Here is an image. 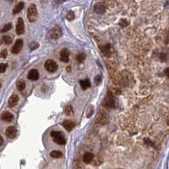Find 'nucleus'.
<instances>
[{
	"label": "nucleus",
	"instance_id": "obj_1",
	"mask_svg": "<svg viewBox=\"0 0 169 169\" xmlns=\"http://www.w3.org/2000/svg\"><path fill=\"white\" fill-rule=\"evenodd\" d=\"M51 137L53 141L57 145H64L66 143V139L64 138L63 133H61L60 131H53L51 133Z\"/></svg>",
	"mask_w": 169,
	"mask_h": 169
},
{
	"label": "nucleus",
	"instance_id": "obj_2",
	"mask_svg": "<svg viewBox=\"0 0 169 169\" xmlns=\"http://www.w3.org/2000/svg\"><path fill=\"white\" fill-rule=\"evenodd\" d=\"M37 18V9L35 4H31L27 9V19L30 22H34Z\"/></svg>",
	"mask_w": 169,
	"mask_h": 169
},
{
	"label": "nucleus",
	"instance_id": "obj_3",
	"mask_svg": "<svg viewBox=\"0 0 169 169\" xmlns=\"http://www.w3.org/2000/svg\"><path fill=\"white\" fill-rule=\"evenodd\" d=\"M44 67L46 71L50 72V73H53L57 69V64L55 61H53L52 59L46 60L44 63Z\"/></svg>",
	"mask_w": 169,
	"mask_h": 169
},
{
	"label": "nucleus",
	"instance_id": "obj_4",
	"mask_svg": "<svg viewBox=\"0 0 169 169\" xmlns=\"http://www.w3.org/2000/svg\"><path fill=\"white\" fill-rule=\"evenodd\" d=\"M49 35L52 39H59L62 36V30H61V28L59 26H56L50 30Z\"/></svg>",
	"mask_w": 169,
	"mask_h": 169
},
{
	"label": "nucleus",
	"instance_id": "obj_5",
	"mask_svg": "<svg viewBox=\"0 0 169 169\" xmlns=\"http://www.w3.org/2000/svg\"><path fill=\"white\" fill-rule=\"evenodd\" d=\"M104 106L108 107V108H113V107L116 106V101L113 98V95L109 92V95H107V100L104 102Z\"/></svg>",
	"mask_w": 169,
	"mask_h": 169
},
{
	"label": "nucleus",
	"instance_id": "obj_6",
	"mask_svg": "<svg viewBox=\"0 0 169 169\" xmlns=\"http://www.w3.org/2000/svg\"><path fill=\"white\" fill-rule=\"evenodd\" d=\"M22 46H23V41L21 40V39H18V40H16V42H14V44L11 49L12 53H14V54L19 53L20 52L21 48H22Z\"/></svg>",
	"mask_w": 169,
	"mask_h": 169
},
{
	"label": "nucleus",
	"instance_id": "obj_7",
	"mask_svg": "<svg viewBox=\"0 0 169 169\" xmlns=\"http://www.w3.org/2000/svg\"><path fill=\"white\" fill-rule=\"evenodd\" d=\"M25 32V25L22 18H19L16 24V33L17 35H22Z\"/></svg>",
	"mask_w": 169,
	"mask_h": 169
},
{
	"label": "nucleus",
	"instance_id": "obj_8",
	"mask_svg": "<svg viewBox=\"0 0 169 169\" xmlns=\"http://www.w3.org/2000/svg\"><path fill=\"white\" fill-rule=\"evenodd\" d=\"M5 135L6 136L8 137L9 139H14L15 138V136L17 135V130L16 129L13 127V126H10L9 127L8 129H6V132H5Z\"/></svg>",
	"mask_w": 169,
	"mask_h": 169
},
{
	"label": "nucleus",
	"instance_id": "obj_9",
	"mask_svg": "<svg viewBox=\"0 0 169 169\" xmlns=\"http://www.w3.org/2000/svg\"><path fill=\"white\" fill-rule=\"evenodd\" d=\"M69 52L67 48H63L62 51L60 52V60L63 61L64 63H67L69 61Z\"/></svg>",
	"mask_w": 169,
	"mask_h": 169
},
{
	"label": "nucleus",
	"instance_id": "obj_10",
	"mask_svg": "<svg viewBox=\"0 0 169 169\" xmlns=\"http://www.w3.org/2000/svg\"><path fill=\"white\" fill-rule=\"evenodd\" d=\"M18 102H19V96L16 94H14L9 97L8 101V105L9 107H14V106H16Z\"/></svg>",
	"mask_w": 169,
	"mask_h": 169
},
{
	"label": "nucleus",
	"instance_id": "obj_11",
	"mask_svg": "<svg viewBox=\"0 0 169 169\" xmlns=\"http://www.w3.org/2000/svg\"><path fill=\"white\" fill-rule=\"evenodd\" d=\"M94 159H95V156L91 152H86L83 156V161L85 163H87V164L91 163L92 161H94Z\"/></svg>",
	"mask_w": 169,
	"mask_h": 169
},
{
	"label": "nucleus",
	"instance_id": "obj_12",
	"mask_svg": "<svg viewBox=\"0 0 169 169\" xmlns=\"http://www.w3.org/2000/svg\"><path fill=\"white\" fill-rule=\"evenodd\" d=\"M39 78V73L37 69H31L28 73V79L31 80H37Z\"/></svg>",
	"mask_w": 169,
	"mask_h": 169
},
{
	"label": "nucleus",
	"instance_id": "obj_13",
	"mask_svg": "<svg viewBox=\"0 0 169 169\" xmlns=\"http://www.w3.org/2000/svg\"><path fill=\"white\" fill-rule=\"evenodd\" d=\"M1 118H2V119L3 121H5V122H11L14 119V117H13L12 113H10L9 112H7V111L2 113Z\"/></svg>",
	"mask_w": 169,
	"mask_h": 169
},
{
	"label": "nucleus",
	"instance_id": "obj_14",
	"mask_svg": "<svg viewBox=\"0 0 169 169\" xmlns=\"http://www.w3.org/2000/svg\"><path fill=\"white\" fill-rule=\"evenodd\" d=\"M63 128L66 129L68 131H71L72 129L74 128V122H72L70 120H65L63 123Z\"/></svg>",
	"mask_w": 169,
	"mask_h": 169
},
{
	"label": "nucleus",
	"instance_id": "obj_15",
	"mask_svg": "<svg viewBox=\"0 0 169 169\" xmlns=\"http://www.w3.org/2000/svg\"><path fill=\"white\" fill-rule=\"evenodd\" d=\"M24 3L23 2H20V3H18L14 7V9H13V14H19L21 10L23 9L24 8Z\"/></svg>",
	"mask_w": 169,
	"mask_h": 169
},
{
	"label": "nucleus",
	"instance_id": "obj_16",
	"mask_svg": "<svg viewBox=\"0 0 169 169\" xmlns=\"http://www.w3.org/2000/svg\"><path fill=\"white\" fill-rule=\"evenodd\" d=\"M80 85L81 86V88L83 90H86L87 88H89L91 86V82H90L89 80H80Z\"/></svg>",
	"mask_w": 169,
	"mask_h": 169
},
{
	"label": "nucleus",
	"instance_id": "obj_17",
	"mask_svg": "<svg viewBox=\"0 0 169 169\" xmlns=\"http://www.w3.org/2000/svg\"><path fill=\"white\" fill-rule=\"evenodd\" d=\"M16 86H17V89L19 90V91H22L23 90L26 88V82H25L23 80H18L17 83H16Z\"/></svg>",
	"mask_w": 169,
	"mask_h": 169
},
{
	"label": "nucleus",
	"instance_id": "obj_18",
	"mask_svg": "<svg viewBox=\"0 0 169 169\" xmlns=\"http://www.w3.org/2000/svg\"><path fill=\"white\" fill-rule=\"evenodd\" d=\"M64 113H65L66 115H68V116H71V115H73L74 113V108H73V107L69 105V106H67L65 107V110H64Z\"/></svg>",
	"mask_w": 169,
	"mask_h": 169
},
{
	"label": "nucleus",
	"instance_id": "obj_19",
	"mask_svg": "<svg viewBox=\"0 0 169 169\" xmlns=\"http://www.w3.org/2000/svg\"><path fill=\"white\" fill-rule=\"evenodd\" d=\"M50 156L53 158H60L63 156V154L60 151H59V150H53V151L50 153Z\"/></svg>",
	"mask_w": 169,
	"mask_h": 169
},
{
	"label": "nucleus",
	"instance_id": "obj_20",
	"mask_svg": "<svg viewBox=\"0 0 169 169\" xmlns=\"http://www.w3.org/2000/svg\"><path fill=\"white\" fill-rule=\"evenodd\" d=\"M3 43H5L6 45H9L10 43L12 42V39H11V37H9V36L5 35V36H3Z\"/></svg>",
	"mask_w": 169,
	"mask_h": 169
},
{
	"label": "nucleus",
	"instance_id": "obj_21",
	"mask_svg": "<svg viewBox=\"0 0 169 169\" xmlns=\"http://www.w3.org/2000/svg\"><path fill=\"white\" fill-rule=\"evenodd\" d=\"M85 55L84 53H79L76 56V60L78 63H82L83 61H85Z\"/></svg>",
	"mask_w": 169,
	"mask_h": 169
},
{
	"label": "nucleus",
	"instance_id": "obj_22",
	"mask_svg": "<svg viewBox=\"0 0 169 169\" xmlns=\"http://www.w3.org/2000/svg\"><path fill=\"white\" fill-rule=\"evenodd\" d=\"M74 13L72 11V10H69V12L67 13V15H66V18H67V20H69V21H72L74 19Z\"/></svg>",
	"mask_w": 169,
	"mask_h": 169
},
{
	"label": "nucleus",
	"instance_id": "obj_23",
	"mask_svg": "<svg viewBox=\"0 0 169 169\" xmlns=\"http://www.w3.org/2000/svg\"><path fill=\"white\" fill-rule=\"evenodd\" d=\"M11 27H12V25L10 24V23H8V24H6V25H4L3 26V27L2 28V30H1V32H7V31H9L10 29H11Z\"/></svg>",
	"mask_w": 169,
	"mask_h": 169
},
{
	"label": "nucleus",
	"instance_id": "obj_24",
	"mask_svg": "<svg viewBox=\"0 0 169 169\" xmlns=\"http://www.w3.org/2000/svg\"><path fill=\"white\" fill-rule=\"evenodd\" d=\"M7 67H8V64H7V63H0V72H1V73H3V72L6 70Z\"/></svg>",
	"mask_w": 169,
	"mask_h": 169
},
{
	"label": "nucleus",
	"instance_id": "obj_25",
	"mask_svg": "<svg viewBox=\"0 0 169 169\" xmlns=\"http://www.w3.org/2000/svg\"><path fill=\"white\" fill-rule=\"evenodd\" d=\"M96 11L97 12L98 14H102L105 11V8L103 6H96Z\"/></svg>",
	"mask_w": 169,
	"mask_h": 169
},
{
	"label": "nucleus",
	"instance_id": "obj_26",
	"mask_svg": "<svg viewBox=\"0 0 169 169\" xmlns=\"http://www.w3.org/2000/svg\"><path fill=\"white\" fill-rule=\"evenodd\" d=\"M7 56H8V51H7V49L2 50L1 53H0V57H1L2 59H6Z\"/></svg>",
	"mask_w": 169,
	"mask_h": 169
},
{
	"label": "nucleus",
	"instance_id": "obj_27",
	"mask_svg": "<svg viewBox=\"0 0 169 169\" xmlns=\"http://www.w3.org/2000/svg\"><path fill=\"white\" fill-rule=\"evenodd\" d=\"M94 80H95L96 85H99L101 83V81H102V77H101L100 75H96L94 78Z\"/></svg>",
	"mask_w": 169,
	"mask_h": 169
},
{
	"label": "nucleus",
	"instance_id": "obj_28",
	"mask_svg": "<svg viewBox=\"0 0 169 169\" xmlns=\"http://www.w3.org/2000/svg\"><path fill=\"white\" fill-rule=\"evenodd\" d=\"M109 46H110V45H109V44H107L105 46H103V48H101V50H102V51L103 53H105L106 51H107V50L109 49Z\"/></svg>",
	"mask_w": 169,
	"mask_h": 169
},
{
	"label": "nucleus",
	"instance_id": "obj_29",
	"mask_svg": "<svg viewBox=\"0 0 169 169\" xmlns=\"http://www.w3.org/2000/svg\"><path fill=\"white\" fill-rule=\"evenodd\" d=\"M165 74H166L167 77H169V68H167V69H165Z\"/></svg>",
	"mask_w": 169,
	"mask_h": 169
},
{
	"label": "nucleus",
	"instance_id": "obj_30",
	"mask_svg": "<svg viewBox=\"0 0 169 169\" xmlns=\"http://www.w3.org/2000/svg\"><path fill=\"white\" fill-rule=\"evenodd\" d=\"M0 139H1V142H0V146H2V145H3V137L0 138Z\"/></svg>",
	"mask_w": 169,
	"mask_h": 169
},
{
	"label": "nucleus",
	"instance_id": "obj_31",
	"mask_svg": "<svg viewBox=\"0 0 169 169\" xmlns=\"http://www.w3.org/2000/svg\"><path fill=\"white\" fill-rule=\"evenodd\" d=\"M70 68H71L70 66H69V67H67V69H66V70H67V71H69H69L71 70V69H70Z\"/></svg>",
	"mask_w": 169,
	"mask_h": 169
},
{
	"label": "nucleus",
	"instance_id": "obj_32",
	"mask_svg": "<svg viewBox=\"0 0 169 169\" xmlns=\"http://www.w3.org/2000/svg\"><path fill=\"white\" fill-rule=\"evenodd\" d=\"M167 124L169 125V120H168V122H167Z\"/></svg>",
	"mask_w": 169,
	"mask_h": 169
}]
</instances>
